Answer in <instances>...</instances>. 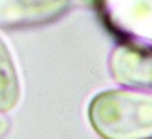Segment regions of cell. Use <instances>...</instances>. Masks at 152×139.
Returning a JSON list of instances; mask_svg holds the SVG:
<instances>
[{
    "label": "cell",
    "instance_id": "obj_1",
    "mask_svg": "<svg viewBox=\"0 0 152 139\" xmlns=\"http://www.w3.org/2000/svg\"><path fill=\"white\" fill-rule=\"evenodd\" d=\"M87 117L100 139H152V92L100 90L90 99Z\"/></svg>",
    "mask_w": 152,
    "mask_h": 139
},
{
    "label": "cell",
    "instance_id": "obj_2",
    "mask_svg": "<svg viewBox=\"0 0 152 139\" xmlns=\"http://www.w3.org/2000/svg\"><path fill=\"white\" fill-rule=\"evenodd\" d=\"M102 20L125 44L152 50V0H94Z\"/></svg>",
    "mask_w": 152,
    "mask_h": 139
},
{
    "label": "cell",
    "instance_id": "obj_3",
    "mask_svg": "<svg viewBox=\"0 0 152 139\" xmlns=\"http://www.w3.org/2000/svg\"><path fill=\"white\" fill-rule=\"evenodd\" d=\"M109 74L122 87L152 92V50L117 44L109 55Z\"/></svg>",
    "mask_w": 152,
    "mask_h": 139
},
{
    "label": "cell",
    "instance_id": "obj_4",
    "mask_svg": "<svg viewBox=\"0 0 152 139\" xmlns=\"http://www.w3.org/2000/svg\"><path fill=\"white\" fill-rule=\"evenodd\" d=\"M72 0H0V27L23 29L54 22L69 10Z\"/></svg>",
    "mask_w": 152,
    "mask_h": 139
},
{
    "label": "cell",
    "instance_id": "obj_5",
    "mask_svg": "<svg viewBox=\"0 0 152 139\" xmlns=\"http://www.w3.org/2000/svg\"><path fill=\"white\" fill-rule=\"evenodd\" d=\"M22 96L20 76L9 45L0 37V114L17 107Z\"/></svg>",
    "mask_w": 152,
    "mask_h": 139
},
{
    "label": "cell",
    "instance_id": "obj_6",
    "mask_svg": "<svg viewBox=\"0 0 152 139\" xmlns=\"http://www.w3.org/2000/svg\"><path fill=\"white\" fill-rule=\"evenodd\" d=\"M10 131V121L5 114H0V139H4Z\"/></svg>",
    "mask_w": 152,
    "mask_h": 139
}]
</instances>
